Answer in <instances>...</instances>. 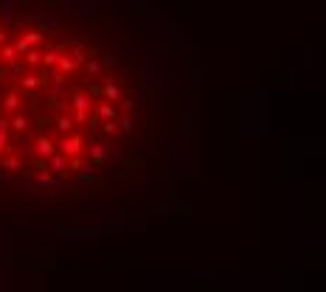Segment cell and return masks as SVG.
I'll return each mask as SVG.
<instances>
[{
  "instance_id": "cell-1",
  "label": "cell",
  "mask_w": 326,
  "mask_h": 292,
  "mask_svg": "<svg viewBox=\"0 0 326 292\" xmlns=\"http://www.w3.org/2000/svg\"><path fill=\"white\" fill-rule=\"evenodd\" d=\"M197 107L169 48L70 31L56 6L0 0V194L144 211L186 172Z\"/></svg>"
}]
</instances>
